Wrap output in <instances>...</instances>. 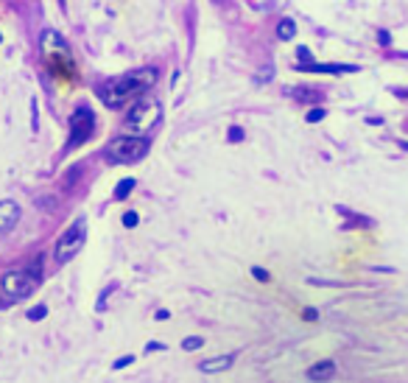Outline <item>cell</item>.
<instances>
[{"mask_svg":"<svg viewBox=\"0 0 408 383\" xmlns=\"http://www.w3.org/2000/svg\"><path fill=\"white\" fill-rule=\"evenodd\" d=\"M159 79V70L157 68H137L132 73H123V76H115V79H107L95 87L98 98L109 107V109H118L123 107L129 98H140L146 90H151Z\"/></svg>","mask_w":408,"mask_h":383,"instance_id":"obj_1","label":"cell"},{"mask_svg":"<svg viewBox=\"0 0 408 383\" xmlns=\"http://www.w3.org/2000/svg\"><path fill=\"white\" fill-rule=\"evenodd\" d=\"M40 45H42V56H45V62L56 70V73H62V76H76V62H73V51H70V45L65 42V37L59 34V31H54V29H48V31H42V40H40Z\"/></svg>","mask_w":408,"mask_h":383,"instance_id":"obj_2","label":"cell"},{"mask_svg":"<svg viewBox=\"0 0 408 383\" xmlns=\"http://www.w3.org/2000/svg\"><path fill=\"white\" fill-rule=\"evenodd\" d=\"M148 154V140L143 134H123V137H115L104 157L115 165H132V162H140L143 157Z\"/></svg>","mask_w":408,"mask_h":383,"instance_id":"obj_3","label":"cell"},{"mask_svg":"<svg viewBox=\"0 0 408 383\" xmlns=\"http://www.w3.org/2000/svg\"><path fill=\"white\" fill-rule=\"evenodd\" d=\"M159 118H162V104L157 98H140L126 112L123 126H126L129 134H146V132H151L159 123Z\"/></svg>","mask_w":408,"mask_h":383,"instance_id":"obj_4","label":"cell"},{"mask_svg":"<svg viewBox=\"0 0 408 383\" xmlns=\"http://www.w3.org/2000/svg\"><path fill=\"white\" fill-rule=\"evenodd\" d=\"M40 274H34L31 269H12L0 277V291H3L9 299H26L34 294V288L40 286Z\"/></svg>","mask_w":408,"mask_h":383,"instance_id":"obj_5","label":"cell"},{"mask_svg":"<svg viewBox=\"0 0 408 383\" xmlns=\"http://www.w3.org/2000/svg\"><path fill=\"white\" fill-rule=\"evenodd\" d=\"M84 241H87V219H76V221H73V224H70V227L59 235L56 249H54V258H56L59 263L73 260V258L81 252Z\"/></svg>","mask_w":408,"mask_h":383,"instance_id":"obj_6","label":"cell"},{"mask_svg":"<svg viewBox=\"0 0 408 383\" xmlns=\"http://www.w3.org/2000/svg\"><path fill=\"white\" fill-rule=\"evenodd\" d=\"M95 134V115H93V109L87 107V104H81V107H76V112L70 115V137H68V151H73V148H79L81 143H87L90 137Z\"/></svg>","mask_w":408,"mask_h":383,"instance_id":"obj_7","label":"cell"},{"mask_svg":"<svg viewBox=\"0 0 408 383\" xmlns=\"http://www.w3.org/2000/svg\"><path fill=\"white\" fill-rule=\"evenodd\" d=\"M20 205L6 199V202H0V235H6L9 230H15V224L20 221Z\"/></svg>","mask_w":408,"mask_h":383,"instance_id":"obj_8","label":"cell"},{"mask_svg":"<svg viewBox=\"0 0 408 383\" xmlns=\"http://www.w3.org/2000/svg\"><path fill=\"white\" fill-rule=\"evenodd\" d=\"M299 73H327V76H341V73H358L355 65H316V62H308V65H294Z\"/></svg>","mask_w":408,"mask_h":383,"instance_id":"obj_9","label":"cell"},{"mask_svg":"<svg viewBox=\"0 0 408 383\" xmlns=\"http://www.w3.org/2000/svg\"><path fill=\"white\" fill-rule=\"evenodd\" d=\"M233 364H235V352L230 355H216V358H207V361H201L198 364V372H204V375H216V372H227V369H233Z\"/></svg>","mask_w":408,"mask_h":383,"instance_id":"obj_10","label":"cell"},{"mask_svg":"<svg viewBox=\"0 0 408 383\" xmlns=\"http://www.w3.org/2000/svg\"><path fill=\"white\" fill-rule=\"evenodd\" d=\"M285 95H288V98H297V101H302V104H322V101H324L322 90L305 87V84H302V87H288Z\"/></svg>","mask_w":408,"mask_h":383,"instance_id":"obj_11","label":"cell"},{"mask_svg":"<svg viewBox=\"0 0 408 383\" xmlns=\"http://www.w3.org/2000/svg\"><path fill=\"white\" fill-rule=\"evenodd\" d=\"M336 375V361H319L308 369V377L311 380H330Z\"/></svg>","mask_w":408,"mask_h":383,"instance_id":"obj_12","label":"cell"},{"mask_svg":"<svg viewBox=\"0 0 408 383\" xmlns=\"http://www.w3.org/2000/svg\"><path fill=\"white\" fill-rule=\"evenodd\" d=\"M134 185H137V182H134L132 176H126V179H120V182L115 185V199H118V202H123V199H126V196L132 194V187H134Z\"/></svg>","mask_w":408,"mask_h":383,"instance_id":"obj_13","label":"cell"},{"mask_svg":"<svg viewBox=\"0 0 408 383\" xmlns=\"http://www.w3.org/2000/svg\"><path fill=\"white\" fill-rule=\"evenodd\" d=\"M294 34H297V26H294V20H280V26H277V37H280L283 42H288Z\"/></svg>","mask_w":408,"mask_h":383,"instance_id":"obj_14","label":"cell"},{"mask_svg":"<svg viewBox=\"0 0 408 383\" xmlns=\"http://www.w3.org/2000/svg\"><path fill=\"white\" fill-rule=\"evenodd\" d=\"M324 118H327V109H324V107H313V109L305 115L308 123H319V120H324Z\"/></svg>","mask_w":408,"mask_h":383,"instance_id":"obj_15","label":"cell"},{"mask_svg":"<svg viewBox=\"0 0 408 383\" xmlns=\"http://www.w3.org/2000/svg\"><path fill=\"white\" fill-rule=\"evenodd\" d=\"M198 347H204V338L201 336H187L182 341V350H198Z\"/></svg>","mask_w":408,"mask_h":383,"instance_id":"obj_16","label":"cell"},{"mask_svg":"<svg viewBox=\"0 0 408 383\" xmlns=\"http://www.w3.org/2000/svg\"><path fill=\"white\" fill-rule=\"evenodd\" d=\"M45 316H48V308H45V305H34V308L29 311V319H31V322H40V319H45Z\"/></svg>","mask_w":408,"mask_h":383,"instance_id":"obj_17","label":"cell"},{"mask_svg":"<svg viewBox=\"0 0 408 383\" xmlns=\"http://www.w3.org/2000/svg\"><path fill=\"white\" fill-rule=\"evenodd\" d=\"M252 277L260 280V283H269V280H272V274H269L266 269H260V266H252Z\"/></svg>","mask_w":408,"mask_h":383,"instance_id":"obj_18","label":"cell"},{"mask_svg":"<svg viewBox=\"0 0 408 383\" xmlns=\"http://www.w3.org/2000/svg\"><path fill=\"white\" fill-rule=\"evenodd\" d=\"M297 56H299V65H308V62H313V54H311V48H305V45L297 51Z\"/></svg>","mask_w":408,"mask_h":383,"instance_id":"obj_19","label":"cell"},{"mask_svg":"<svg viewBox=\"0 0 408 383\" xmlns=\"http://www.w3.org/2000/svg\"><path fill=\"white\" fill-rule=\"evenodd\" d=\"M137 221H140V216H137L134 210H129V213L123 216V227H129V230H132V227H137Z\"/></svg>","mask_w":408,"mask_h":383,"instance_id":"obj_20","label":"cell"},{"mask_svg":"<svg viewBox=\"0 0 408 383\" xmlns=\"http://www.w3.org/2000/svg\"><path fill=\"white\" fill-rule=\"evenodd\" d=\"M227 140H230V143H241V140H244V129H238V126L230 129V132H227Z\"/></svg>","mask_w":408,"mask_h":383,"instance_id":"obj_21","label":"cell"},{"mask_svg":"<svg viewBox=\"0 0 408 383\" xmlns=\"http://www.w3.org/2000/svg\"><path fill=\"white\" fill-rule=\"evenodd\" d=\"M129 364H134V355H123V358H118V361L112 364V369H123V366H129Z\"/></svg>","mask_w":408,"mask_h":383,"instance_id":"obj_22","label":"cell"},{"mask_svg":"<svg viewBox=\"0 0 408 383\" xmlns=\"http://www.w3.org/2000/svg\"><path fill=\"white\" fill-rule=\"evenodd\" d=\"M302 319H305V322H316V319H319V311H316V308H305V311H302Z\"/></svg>","mask_w":408,"mask_h":383,"instance_id":"obj_23","label":"cell"},{"mask_svg":"<svg viewBox=\"0 0 408 383\" xmlns=\"http://www.w3.org/2000/svg\"><path fill=\"white\" fill-rule=\"evenodd\" d=\"M377 42H380V45H389V42H391L389 31H377Z\"/></svg>","mask_w":408,"mask_h":383,"instance_id":"obj_24","label":"cell"},{"mask_svg":"<svg viewBox=\"0 0 408 383\" xmlns=\"http://www.w3.org/2000/svg\"><path fill=\"white\" fill-rule=\"evenodd\" d=\"M269 76H272V68H266V70H263V73H258V81H260V84H263V81H269Z\"/></svg>","mask_w":408,"mask_h":383,"instance_id":"obj_25","label":"cell"},{"mask_svg":"<svg viewBox=\"0 0 408 383\" xmlns=\"http://www.w3.org/2000/svg\"><path fill=\"white\" fill-rule=\"evenodd\" d=\"M146 350H148V352H157V350H162V344H159V341H148Z\"/></svg>","mask_w":408,"mask_h":383,"instance_id":"obj_26","label":"cell"},{"mask_svg":"<svg viewBox=\"0 0 408 383\" xmlns=\"http://www.w3.org/2000/svg\"><path fill=\"white\" fill-rule=\"evenodd\" d=\"M397 146H400V148H405V151H408V140H400V143H397Z\"/></svg>","mask_w":408,"mask_h":383,"instance_id":"obj_27","label":"cell"},{"mask_svg":"<svg viewBox=\"0 0 408 383\" xmlns=\"http://www.w3.org/2000/svg\"><path fill=\"white\" fill-rule=\"evenodd\" d=\"M0 40H3V37H0Z\"/></svg>","mask_w":408,"mask_h":383,"instance_id":"obj_28","label":"cell"}]
</instances>
